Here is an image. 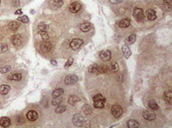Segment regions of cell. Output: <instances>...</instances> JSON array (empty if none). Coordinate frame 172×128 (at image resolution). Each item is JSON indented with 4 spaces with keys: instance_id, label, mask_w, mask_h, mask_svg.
Listing matches in <instances>:
<instances>
[{
    "instance_id": "obj_22",
    "label": "cell",
    "mask_w": 172,
    "mask_h": 128,
    "mask_svg": "<svg viewBox=\"0 0 172 128\" xmlns=\"http://www.w3.org/2000/svg\"><path fill=\"white\" fill-rule=\"evenodd\" d=\"M136 41V35L135 34H131L130 36L127 37L126 39V43L127 44H133Z\"/></svg>"
},
{
    "instance_id": "obj_31",
    "label": "cell",
    "mask_w": 172,
    "mask_h": 128,
    "mask_svg": "<svg viewBox=\"0 0 172 128\" xmlns=\"http://www.w3.org/2000/svg\"><path fill=\"white\" fill-rule=\"evenodd\" d=\"M47 25L44 24V23H40L38 24V31L39 32H44V31H47Z\"/></svg>"
},
{
    "instance_id": "obj_23",
    "label": "cell",
    "mask_w": 172,
    "mask_h": 128,
    "mask_svg": "<svg viewBox=\"0 0 172 128\" xmlns=\"http://www.w3.org/2000/svg\"><path fill=\"white\" fill-rule=\"evenodd\" d=\"M164 97H165V99H166V101L169 104H171L172 103V92L171 91H167V92H165V94H164Z\"/></svg>"
},
{
    "instance_id": "obj_10",
    "label": "cell",
    "mask_w": 172,
    "mask_h": 128,
    "mask_svg": "<svg viewBox=\"0 0 172 128\" xmlns=\"http://www.w3.org/2000/svg\"><path fill=\"white\" fill-rule=\"evenodd\" d=\"M38 117V115H37V112L34 111V110H30L27 112V119L30 120V121H35Z\"/></svg>"
},
{
    "instance_id": "obj_16",
    "label": "cell",
    "mask_w": 172,
    "mask_h": 128,
    "mask_svg": "<svg viewBox=\"0 0 172 128\" xmlns=\"http://www.w3.org/2000/svg\"><path fill=\"white\" fill-rule=\"evenodd\" d=\"M146 16L149 20H154L156 18V12L153 9H148L146 12Z\"/></svg>"
},
{
    "instance_id": "obj_9",
    "label": "cell",
    "mask_w": 172,
    "mask_h": 128,
    "mask_svg": "<svg viewBox=\"0 0 172 128\" xmlns=\"http://www.w3.org/2000/svg\"><path fill=\"white\" fill-rule=\"evenodd\" d=\"M11 42H12V44L14 45V46H19V45H21L22 43V38L20 35H13L12 38H11Z\"/></svg>"
},
{
    "instance_id": "obj_32",
    "label": "cell",
    "mask_w": 172,
    "mask_h": 128,
    "mask_svg": "<svg viewBox=\"0 0 172 128\" xmlns=\"http://www.w3.org/2000/svg\"><path fill=\"white\" fill-rule=\"evenodd\" d=\"M17 21H19V22H23V23H28L29 22V19H28V17L27 16H19L17 18Z\"/></svg>"
},
{
    "instance_id": "obj_19",
    "label": "cell",
    "mask_w": 172,
    "mask_h": 128,
    "mask_svg": "<svg viewBox=\"0 0 172 128\" xmlns=\"http://www.w3.org/2000/svg\"><path fill=\"white\" fill-rule=\"evenodd\" d=\"M122 51H123V53H124V56H125L126 58H129V57H130V55H131V50H130V48L127 46V45H123Z\"/></svg>"
},
{
    "instance_id": "obj_3",
    "label": "cell",
    "mask_w": 172,
    "mask_h": 128,
    "mask_svg": "<svg viewBox=\"0 0 172 128\" xmlns=\"http://www.w3.org/2000/svg\"><path fill=\"white\" fill-rule=\"evenodd\" d=\"M83 44H84V41L82 40V39H80V38H74V39L72 40V42H70V47H72V49L77 50Z\"/></svg>"
},
{
    "instance_id": "obj_25",
    "label": "cell",
    "mask_w": 172,
    "mask_h": 128,
    "mask_svg": "<svg viewBox=\"0 0 172 128\" xmlns=\"http://www.w3.org/2000/svg\"><path fill=\"white\" fill-rule=\"evenodd\" d=\"M98 68H99V66L97 65V64H92V65L89 67V72L97 73V72H98Z\"/></svg>"
},
{
    "instance_id": "obj_36",
    "label": "cell",
    "mask_w": 172,
    "mask_h": 128,
    "mask_svg": "<svg viewBox=\"0 0 172 128\" xmlns=\"http://www.w3.org/2000/svg\"><path fill=\"white\" fill-rule=\"evenodd\" d=\"M21 74L20 73H14L13 75H12V80H14V81H19V80H21Z\"/></svg>"
},
{
    "instance_id": "obj_5",
    "label": "cell",
    "mask_w": 172,
    "mask_h": 128,
    "mask_svg": "<svg viewBox=\"0 0 172 128\" xmlns=\"http://www.w3.org/2000/svg\"><path fill=\"white\" fill-rule=\"evenodd\" d=\"M69 9H70V11L72 13H77V12H78V11L82 9V4H81L80 2H78V1L73 2L72 4L70 5Z\"/></svg>"
},
{
    "instance_id": "obj_42",
    "label": "cell",
    "mask_w": 172,
    "mask_h": 128,
    "mask_svg": "<svg viewBox=\"0 0 172 128\" xmlns=\"http://www.w3.org/2000/svg\"><path fill=\"white\" fill-rule=\"evenodd\" d=\"M164 9H165V10H170L171 9V3H165Z\"/></svg>"
},
{
    "instance_id": "obj_43",
    "label": "cell",
    "mask_w": 172,
    "mask_h": 128,
    "mask_svg": "<svg viewBox=\"0 0 172 128\" xmlns=\"http://www.w3.org/2000/svg\"><path fill=\"white\" fill-rule=\"evenodd\" d=\"M19 4H20L19 0H13V2H12V5L13 6H19Z\"/></svg>"
},
{
    "instance_id": "obj_44",
    "label": "cell",
    "mask_w": 172,
    "mask_h": 128,
    "mask_svg": "<svg viewBox=\"0 0 172 128\" xmlns=\"http://www.w3.org/2000/svg\"><path fill=\"white\" fill-rule=\"evenodd\" d=\"M17 122H18V123H23V119H22V117H18Z\"/></svg>"
},
{
    "instance_id": "obj_20",
    "label": "cell",
    "mask_w": 172,
    "mask_h": 128,
    "mask_svg": "<svg viewBox=\"0 0 172 128\" xmlns=\"http://www.w3.org/2000/svg\"><path fill=\"white\" fill-rule=\"evenodd\" d=\"M61 102H62V97H61V96L53 97V99H52V101H51L52 105H54V106H57V105L61 104Z\"/></svg>"
},
{
    "instance_id": "obj_47",
    "label": "cell",
    "mask_w": 172,
    "mask_h": 128,
    "mask_svg": "<svg viewBox=\"0 0 172 128\" xmlns=\"http://www.w3.org/2000/svg\"><path fill=\"white\" fill-rule=\"evenodd\" d=\"M51 63H52V64H53V65H57V62H55V61H54V60H51Z\"/></svg>"
},
{
    "instance_id": "obj_4",
    "label": "cell",
    "mask_w": 172,
    "mask_h": 128,
    "mask_svg": "<svg viewBox=\"0 0 172 128\" xmlns=\"http://www.w3.org/2000/svg\"><path fill=\"white\" fill-rule=\"evenodd\" d=\"M133 16L137 21H141L144 18L143 10H142L141 8H135L134 9V12H133Z\"/></svg>"
},
{
    "instance_id": "obj_12",
    "label": "cell",
    "mask_w": 172,
    "mask_h": 128,
    "mask_svg": "<svg viewBox=\"0 0 172 128\" xmlns=\"http://www.w3.org/2000/svg\"><path fill=\"white\" fill-rule=\"evenodd\" d=\"M91 28H92V24L90 23V22H84V23H82L80 26V29L83 32H88L91 30Z\"/></svg>"
},
{
    "instance_id": "obj_30",
    "label": "cell",
    "mask_w": 172,
    "mask_h": 128,
    "mask_svg": "<svg viewBox=\"0 0 172 128\" xmlns=\"http://www.w3.org/2000/svg\"><path fill=\"white\" fill-rule=\"evenodd\" d=\"M108 70H109V67L106 66V65H102V66H100L98 68V72H100V73H107Z\"/></svg>"
},
{
    "instance_id": "obj_6",
    "label": "cell",
    "mask_w": 172,
    "mask_h": 128,
    "mask_svg": "<svg viewBox=\"0 0 172 128\" xmlns=\"http://www.w3.org/2000/svg\"><path fill=\"white\" fill-rule=\"evenodd\" d=\"M77 81H78V77L74 74L68 75V76L65 78V83L66 85H74V84H76Z\"/></svg>"
},
{
    "instance_id": "obj_35",
    "label": "cell",
    "mask_w": 172,
    "mask_h": 128,
    "mask_svg": "<svg viewBox=\"0 0 172 128\" xmlns=\"http://www.w3.org/2000/svg\"><path fill=\"white\" fill-rule=\"evenodd\" d=\"M83 111L85 112L86 114H88V115H91L92 114V109L90 108L88 105H84V106H83Z\"/></svg>"
},
{
    "instance_id": "obj_17",
    "label": "cell",
    "mask_w": 172,
    "mask_h": 128,
    "mask_svg": "<svg viewBox=\"0 0 172 128\" xmlns=\"http://www.w3.org/2000/svg\"><path fill=\"white\" fill-rule=\"evenodd\" d=\"M10 119L8 117H3L0 119V125L2 127H8L10 125Z\"/></svg>"
},
{
    "instance_id": "obj_29",
    "label": "cell",
    "mask_w": 172,
    "mask_h": 128,
    "mask_svg": "<svg viewBox=\"0 0 172 128\" xmlns=\"http://www.w3.org/2000/svg\"><path fill=\"white\" fill-rule=\"evenodd\" d=\"M148 106L150 107L152 110H157L158 109V105H157V103L155 102V101H149V103H148Z\"/></svg>"
},
{
    "instance_id": "obj_41",
    "label": "cell",
    "mask_w": 172,
    "mask_h": 128,
    "mask_svg": "<svg viewBox=\"0 0 172 128\" xmlns=\"http://www.w3.org/2000/svg\"><path fill=\"white\" fill-rule=\"evenodd\" d=\"M123 0H110V2L112 4H119V3H121Z\"/></svg>"
},
{
    "instance_id": "obj_33",
    "label": "cell",
    "mask_w": 172,
    "mask_h": 128,
    "mask_svg": "<svg viewBox=\"0 0 172 128\" xmlns=\"http://www.w3.org/2000/svg\"><path fill=\"white\" fill-rule=\"evenodd\" d=\"M10 69H11V67L10 66H4V67H0V73H2V74H4V73H7V72H9L10 71Z\"/></svg>"
},
{
    "instance_id": "obj_26",
    "label": "cell",
    "mask_w": 172,
    "mask_h": 128,
    "mask_svg": "<svg viewBox=\"0 0 172 128\" xmlns=\"http://www.w3.org/2000/svg\"><path fill=\"white\" fill-rule=\"evenodd\" d=\"M62 94H63V90H62L61 88H57V89L53 90V92H52V96H53V97H57V96H61V95H62Z\"/></svg>"
},
{
    "instance_id": "obj_15",
    "label": "cell",
    "mask_w": 172,
    "mask_h": 128,
    "mask_svg": "<svg viewBox=\"0 0 172 128\" xmlns=\"http://www.w3.org/2000/svg\"><path fill=\"white\" fill-rule=\"evenodd\" d=\"M142 116H143L146 120H149V121H152V120L155 119V115L150 113V112H148V111H144L143 113H142Z\"/></svg>"
},
{
    "instance_id": "obj_21",
    "label": "cell",
    "mask_w": 172,
    "mask_h": 128,
    "mask_svg": "<svg viewBox=\"0 0 172 128\" xmlns=\"http://www.w3.org/2000/svg\"><path fill=\"white\" fill-rule=\"evenodd\" d=\"M127 125H128L129 128H137V127L140 126V124L137 121H135V120H129L128 123H127Z\"/></svg>"
},
{
    "instance_id": "obj_48",
    "label": "cell",
    "mask_w": 172,
    "mask_h": 128,
    "mask_svg": "<svg viewBox=\"0 0 172 128\" xmlns=\"http://www.w3.org/2000/svg\"><path fill=\"white\" fill-rule=\"evenodd\" d=\"M0 4H1V0H0Z\"/></svg>"
},
{
    "instance_id": "obj_46",
    "label": "cell",
    "mask_w": 172,
    "mask_h": 128,
    "mask_svg": "<svg viewBox=\"0 0 172 128\" xmlns=\"http://www.w3.org/2000/svg\"><path fill=\"white\" fill-rule=\"evenodd\" d=\"M164 2H165V3H171L172 0H164Z\"/></svg>"
},
{
    "instance_id": "obj_2",
    "label": "cell",
    "mask_w": 172,
    "mask_h": 128,
    "mask_svg": "<svg viewBox=\"0 0 172 128\" xmlns=\"http://www.w3.org/2000/svg\"><path fill=\"white\" fill-rule=\"evenodd\" d=\"M111 112H112V114H113V116H114L115 118H119V117H121L122 114H123V110H122V108H121L120 106H119L118 104H115V105H113V106H112Z\"/></svg>"
},
{
    "instance_id": "obj_14",
    "label": "cell",
    "mask_w": 172,
    "mask_h": 128,
    "mask_svg": "<svg viewBox=\"0 0 172 128\" xmlns=\"http://www.w3.org/2000/svg\"><path fill=\"white\" fill-rule=\"evenodd\" d=\"M106 103V99H99V100H94V106L96 108H103Z\"/></svg>"
},
{
    "instance_id": "obj_18",
    "label": "cell",
    "mask_w": 172,
    "mask_h": 128,
    "mask_svg": "<svg viewBox=\"0 0 172 128\" xmlns=\"http://www.w3.org/2000/svg\"><path fill=\"white\" fill-rule=\"evenodd\" d=\"M130 25V20L125 18V19H122L121 21H119V26L121 28H127Z\"/></svg>"
},
{
    "instance_id": "obj_13",
    "label": "cell",
    "mask_w": 172,
    "mask_h": 128,
    "mask_svg": "<svg viewBox=\"0 0 172 128\" xmlns=\"http://www.w3.org/2000/svg\"><path fill=\"white\" fill-rule=\"evenodd\" d=\"M9 91H10V86L9 85L2 84L1 86H0V94H2V95H6Z\"/></svg>"
},
{
    "instance_id": "obj_8",
    "label": "cell",
    "mask_w": 172,
    "mask_h": 128,
    "mask_svg": "<svg viewBox=\"0 0 172 128\" xmlns=\"http://www.w3.org/2000/svg\"><path fill=\"white\" fill-rule=\"evenodd\" d=\"M51 44L48 42V41H43V42L40 44V50L43 53H47V52H49L51 50Z\"/></svg>"
},
{
    "instance_id": "obj_7",
    "label": "cell",
    "mask_w": 172,
    "mask_h": 128,
    "mask_svg": "<svg viewBox=\"0 0 172 128\" xmlns=\"http://www.w3.org/2000/svg\"><path fill=\"white\" fill-rule=\"evenodd\" d=\"M100 57H101V59L103 60L104 62H107V61H109V60L111 59V51H109V50H103V51H101L100 52Z\"/></svg>"
},
{
    "instance_id": "obj_39",
    "label": "cell",
    "mask_w": 172,
    "mask_h": 128,
    "mask_svg": "<svg viewBox=\"0 0 172 128\" xmlns=\"http://www.w3.org/2000/svg\"><path fill=\"white\" fill-rule=\"evenodd\" d=\"M73 61H74V59H73V58H70V59L68 60V62L66 63V65H65V68H68V67H70V65H72Z\"/></svg>"
},
{
    "instance_id": "obj_24",
    "label": "cell",
    "mask_w": 172,
    "mask_h": 128,
    "mask_svg": "<svg viewBox=\"0 0 172 128\" xmlns=\"http://www.w3.org/2000/svg\"><path fill=\"white\" fill-rule=\"evenodd\" d=\"M9 27L11 30H13V31H15V30H17L18 28H19V23H18L17 21H12L11 23L9 24Z\"/></svg>"
},
{
    "instance_id": "obj_37",
    "label": "cell",
    "mask_w": 172,
    "mask_h": 128,
    "mask_svg": "<svg viewBox=\"0 0 172 128\" xmlns=\"http://www.w3.org/2000/svg\"><path fill=\"white\" fill-rule=\"evenodd\" d=\"M7 49H8V46L6 44H0V53L7 51Z\"/></svg>"
},
{
    "instance_id": "obj_40",
    "label": "cell",
    "mask_w": 172,
    "mask_h": 128,
    "mask_svg": "<svg viewBox=\"0 0 172 128\" xmlns=\"http://www.w3.org/2000/svg\"><path fill=\"white\" fill-rule=\"evenodd\" d=\"M40 34H41L43 40H47L48 39V34H47V31H44V32H40Z\"/></svg>"
},
{
    "instance_id": "obj_11",
    "label": "cell",
    "mask_w": 172,
    "mask_h": 128,
    "mask_svg": "<svg viewBox=\"0 0 172 128\" xmlns=\"http://www.w3.org/2000/svg\"><path fill=\"white\" fill-rule=\"evenodd\" d=\"M62 4H63L62 0H51L50 1V6L54 9H57L59 7H61Z\"/></svg>"
},
{
    "instance_id": "obj_38",
    "label": "cell",
    "mask_w": 172,
    "mask_h": 128,
    "mask_svg": "<svg viewBox=\"0 0 172 128\" xmlns=\"http://www.w3.org/2000/svg\"><path fill=\"white\" fill-rule=\"evenodd\" d=\"M99 99H105V97L102 95V94H97L96 96L93 97V100H99Z\"/></svg>"
},
{
    "instance_id": "obj_28",
    "label": "cell",
    "mask_w": 172,
    "mask_h": 128,
    "mask_svg": "<svg viewBox=\"0 0 172 128\" xmlns=\"http://www.w3.org/2000/svg\"><path fill=\"white\" fill-rule=\"evenodd\" d=\"M65 111H66L65 106H62L61 104L57 105V107H55V112H57V113H62V112H65Z\"/></svg>"
},
{
    "instance_id": "obj_45",
    "label": "cell",
    "mask_w": 172,
    "mask_h": 128,
    "mask_svg": "<svg viewBox=\"0 0 172 128\" xmlns=\"http://www.w3.org/2000/svg\"><path fill=\"white\" fill-rule=\"evenodd\" d=\"M15 14H22V11L21 10H17L15 12Z\"/></svg>"
},
{
    "instance_id": "obj_34",
    "label": "cell",
    "mask_w": 172,
    "mask_h": 128,
    "mask_svg": "<svg viewBox=\"0 0 172 128\" xmlns=\"http://www.w3.org/2000/svg\"><path fill=\"white\" fill-rule=\"evenodd\" d=\"M109 69H110L111 71H113V72H117V71L119 70V66H118L117 63H112Z\"/></svg>"
},
{
    "instance_id": "obj_1",
    "label": "cell",
    "mask_w": 172,
    "mask_h": 128,
    "mask_svg": "<svg viewBox=\"0 0 172 128\" xmlns=\"http://www.w3.org/2000/svg\"><path fill=\"white\" fill-rule=\"evenodd\" d=\"M73 123L76 126H78V127L85 126V125H87V126L90 125L89 122H87V120H86L81 114H76L74 116V117H73Z\"/></svg>"
},
{
    "instance_id": "obj_27",
    "label": "cell",
    "mask_w": 172,
    "mask_h": 128,
    "mask_svg": "<svg viewBox=\"0 0 172 128\" xmlns=\"http://www.w3.org/2000/svg\"><path fill=\"white\" fill-rule=\"evenodd\" d=\"M78 98L77 96H74V95H72V96H70V98H69V103H70V105H74V104L78 102Z\"/></svg>"
}]
</instances>
